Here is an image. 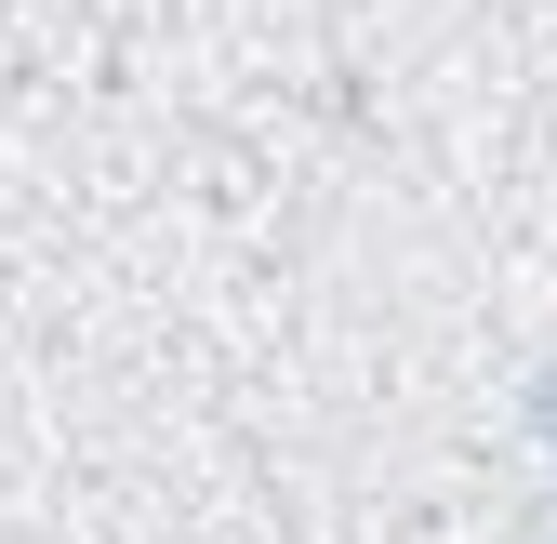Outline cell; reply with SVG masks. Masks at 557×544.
Segmentation results:
<instances>
[{
    "label": "cell",
    "instance_id": "obj_1",
    "mask_svg": "<svg viewBox=\"0 0 557 544\" xmlns=\"http://www.w3.org/2000/svg\"><path fill=\"white\" fill-rule=\"evenodd\" d=\"M544 438H557V385H544Z\"/></svg>",
    "mask_w": 557,
    "mask_h": 544
}]
</instances>
